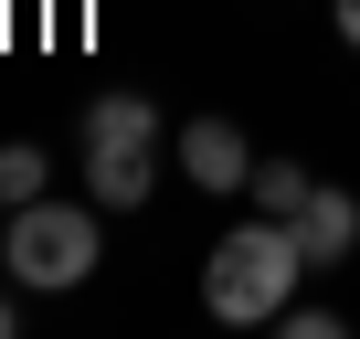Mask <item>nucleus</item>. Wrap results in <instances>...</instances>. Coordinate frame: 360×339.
Returning a JSON list of instances; mask_svg holds the SVG:
<instances>
[{
  "mask_svg": "<svg viewBox=\"0 0 360 339\" xmlns=\"http://www.w3.org/2000/svg\"><path fill=\"white\" fill-rule=\"evenodd\" d=\"M297 276H307L297 223L255 212V223H233V234L202 255V307H212L223 328H265V318H286V307H297Z\"/></svg>",
  "mask_w": 360,
  "mask_h": 339,
  "instance_id": "1",
  "label": "nucleus"
},
{
  "mask_svg": "<svg viewBox=\"0 0 360 339\" xmlns=\"http://www.w3.org/2000/svg\"><path fill=\"white\" fill-rule=\"evenodd\" d=\"M159 181V106L148 96H85V191L96 212H138Z\"/></svg>",
  "mask_w": 360,
  "mask_h": 339,
  "instance_id": "2",
  "label": "nucleus"
},
{
  "mask_svg": "<svg viewBox=\"0 0 360 339\" xmlns=\"http://www.w3.org/2000/svg\"><path fill=\"white\" fill-rule=\"evenodd\" d=\"M0 265H11L32 297H64V286H85L96 276V212L85 202H22L11 212V244H0Z\"/></svg>",
  "mask_w": 360,
  "mask_h": 339,
  "instance_id": "3",
  "label": "nucleus"
},
{
  "mask_svg": "<svg viewBox=\"0 0 360 339\" xmlns=\"http://www.w3.org/2000/svg\"><path fill=\"white\" fill-rule=\"evenodd\" d=\"M169 148H180V170H191L202 191H255V148H244V127H233V117H191Z\"/></svg>",
  "mask_w": 360,
  "mask_h": 339,
  "instance_id": "4",
  "label": "nucleus"
},
{
  "mask_svg": "<svg viewBox=\"0 0 360 339\" xmlns=\"http://www.w3.org/2000/svg\"><path fill=\"white\" fill-rule=\"evenodd\" d=\"M297 244H307V265H339V255L360 244V202H349L339 181H318L307 212H297Z\"/></svg>",
  "mask_w": 360,
  "mask_h": 339,
  "instance_id": "5",
  "label": "nucleus"
},
{
  "mask_svg": "<svg viewBox=\"0 0 360 339\" xmlns=\"http://www.w3.org/2000/svg\"><path fill=\"white\" fill-rule=\"evenodd\" d=\"M307 191H318V181H307V159H255V191H244V202H255V212H276V223H297V212H307Z\"/></svg>",
  "mask_w": 360,
  "mask_h": 339,
  "instance_id": "6",
  "label": "nucleus"
},
{
  "mask_svg": "<svg viewBox=\"0 0 360 339\" xmlns=\"http://www.w3.org/2000/svg\"><path fill=\"white\" fill-rule=\"evenodd\" d=\"M43 181H53V170H43V148H32V138L0 148V202H11V212H22V202H43Z\"/></svg>",
  "mask_w": 360,
  "mask_h": 339,
  "instance_id": "7",
  "label": "nucleus"
},
{
  "mask_svg": "<svg viewBox=\"0 0 360 339\" xmlns=\"http://www.w3.org/2000/svg\"><path fill=\"white\" fill-rule=\"evenodd\" d=\"M328 11H339V43L360 53V0H328Z\"/></svg>",
  "mask_w": 360,
  "mask_h": 339,
  "instance_id": "8",
  "label": "nucleus"
},
{
  "mask_svg": "<svg viewBox=\"0 0 360 339\" xmlns=\"http://www.w3.org/2000/svg\"><path fill=\"white\" fill-rule=\"evenodd\" d=\"M11 328H22V307H11V297H0V339H11Z\"/></svg>",
  "mask_w": 360,
  "mask_h": 339,
  "instance_id": "9",
  "label": "nucleus"
},
{
  "mask_svg": "<svg viewBox=\"0 0 360 339\" xmlns=\"http://www.w3.org/2000/svg\"><path fill=\"white\" fill-rule=\"evenodd\" d=\"M0 244H11V202H0Z\"/></svg>",
  "mask_w": 360,
  "mask_h": 339,
  "instance_id": "10",
  "label": "nucleus"
}]
</instances>
